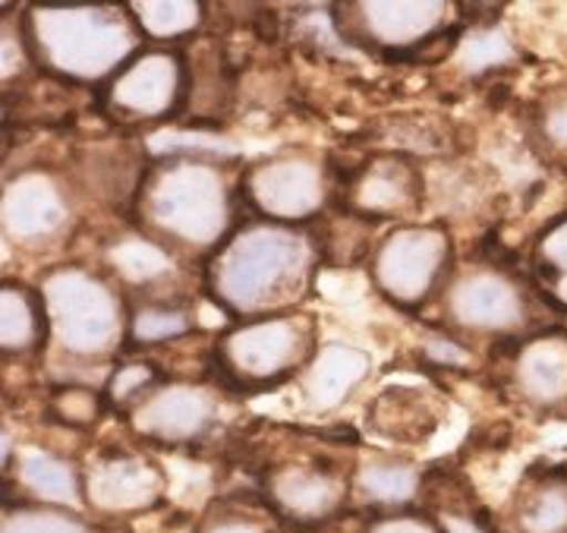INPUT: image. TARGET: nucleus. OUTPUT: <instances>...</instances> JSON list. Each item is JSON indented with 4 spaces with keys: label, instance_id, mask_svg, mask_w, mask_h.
Instances as JSON below:
<instances>
[]
</instances>
